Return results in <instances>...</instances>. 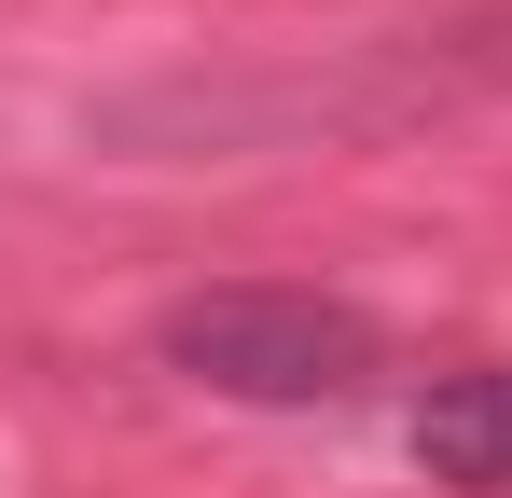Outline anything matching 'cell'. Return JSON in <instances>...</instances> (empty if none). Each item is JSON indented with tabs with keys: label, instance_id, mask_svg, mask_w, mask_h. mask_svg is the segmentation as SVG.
I'll list each match as a JSON object with an SVG mask.
<instances>
[{
	"label": "cell",
	"instance_id": "1",
	"mask_svg": "<svg viewBox=\"0 0 512 498\" xmlns=\"http://www.w3.org/2000/svg\"><path fill=\"white\" fill-rule=\"evenodd\" d=\"M167 360L222 402H346L374 374V319L333 291H194L167 305Z\"/></svg>",
	"mask_w": 512,
	"mask_h": 498
},
{
	"label": "cell",
	"instance_id": "2",
	"mask_svg": "<svg viewBox=\"0 0 512 498\" xmlns=\"http://www.w3.org/2000/svg\"><path fill=\"white\" fill-rule=\"evenodd\" d=\"M416 471L429 485H471V498H512V360L443 374L416 402Z\"/></svg>",
	"mask_w": 512,
	"mask_h": 498
}]
</instances>
